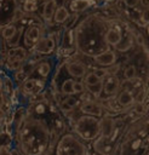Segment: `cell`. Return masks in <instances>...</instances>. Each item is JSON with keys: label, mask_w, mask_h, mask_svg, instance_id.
<instances>
[{"label": "cell", "mask_w": 149, "mask_h": 155, "mask_svg": "<svg viewBox=\"0 0 149 155\" xmlns=\"http://www.w3.org/2000/svg\"><path fill=\"white\" fill-rule=\"evenodd\" d=\"M7 56H8V58H16L18 61H22L27 57V51L23 47H13V48L8 50Z\"/></svg>", "instance_id": "cell-19"}, {"label": "cell", "mask_w": 149, "mask_h": 155, "mask_svg": "<svg viewBox=\"0 0 149 155\" xmlns=\"http://www.w3.org/2000/svg\"><path fill=\"white\" fill-rule=\"evenodd\" d=\"M40 39V30L38 27H29L24 34V42L27 46H34Z\"/></svg>", "instance_id": "cell-11"}, {"label": "cell", "mask_w": 149, "mask_h": 155, "mask_svg": "<svg viewBox=\"0 0 149 155\" xmlns=\"http://www.w3.org/2000/svg\"><path fill=\"white\" fill-rule=\"evenodd\" d=\"M137 41H138V44H141V45H143V44H144V40H143V36H142V35H138V38H137Z\"/></svg>", "instance_id": "cell-39"}, {"label": "cell", "mask_w": 149, "mask_h": 155, "mask_svg": "<svg viewBox=\"0 0 149 155\" xmlns=\"http://www.w3.org/2000/svg\"><path fill=\"white\" fill-rule=\"evenodd\" d=\"M67 70L74 78H82L86 75V68L81 63H76V62L70 63V64H68Z\"/></svg>", "instance_id": "cell-13"}, {"label": "cell", "mask_w": 149, "mask_h": 155, "mask_svg": "<svg viewBox=\"0 0 149 155\" xmlns=\"http://www.w3.org/2000/svg\"><path fill=\"white\" fill-rule=\"evenodd\" d=\"M102 85H103V92L107 96H113L116 93V91L120 87L119 80L115 76H105L102 80Z\"/></svg>", "instance_id": "cell-8"}, {"label": "cell", "mask_w": 149, "mask_h": 155, "mask_svg": "<svg viewBox=\"0 0 149 155\" xmlns=\"http://www.w3.org/2000/svg\"><path fill=\"white\" fill-rule=\"evenodd\" d=\"M74 134L85 142H93L99 137V119L81 115L74 124Z\"/></svg>", "instance_id": "cell-2"}, {"label": "cell", "mask_w": 149, "mask_h": 155, "mask_svg": "<svg viewBox=\"0 0 149 155\" xmlns=\"http://www.w3.org/2000/svg\"><path fill=\"white\" fill-rule=\"evenodd\" d=\"M133 86H134V85L132 84V80H125V81L122 82V85H121L122 91H130V92H132Z\"/></svg>", "instance_id": "cell-30"}, {"label": "cell", "mask_w": 149, "mask_h": 155, "mask_svg": "<svg viewBox=\"0 0 149 155\" xmlns=\"http://www.w3.org/2000/svg\"><path fill=\"white\" fill-rule=\"evenodd\" d=\"M134 103V96L130 91H121L120 94L118 96V104L122 108L131 107Z\"/></svg>", "instance_id": "cell-12"}, {"label": "cell", "mask_w": 149, "mask_h": 155, "mask_svg": "<svg viewBox=\"0 0 149 155\" xmlns=\"http://www.w3.org/2000/svg\"><path fill=\"white\" fill-rule=\"evenodd\" d=\"M0 155H11V148L7 144H0Z\"/></svg>", "instance_id": "cell-32"}, {"label": "cell", "mask_w": 149, "mask_h": 155, "mask_svg": "<svg viewBox=\"0 0 149 155\" xmlns=\"http://www.w3.org/2000/svg\"><path fill=\"white\" fill-rule=\"evenodd\" d=\"M142 4L145 7V10H148V0H142Z\"/></svg>", "instance_id": "cell-40"}, {"label": "cell", "mask_w": 149, "mask_h": 155, "mask_svg": "<svg viewBox=\"0 0 149 155\" xmlns=\"http://www.w3.org/2000/svg\"><path fill=\"white\" fill-rule=\"evenodd\" d=\"M0 87H1V78H0Z\"/></svg>", "instance_id": "cell-41"}, {"label": "cell", "mask_w": 149, "mask_h": 155, "mask_svg": "<svg viewBox=\"0 0 149 155\" xmlns=\"http://www.w3.org/2000/svg\"><path fill=\"white\" fill-rule=\"evenodd\" d=\"M73 84H74V80H71V79L65 80L62 84V93L63 94H67V96L74 94V92H73Z\"/></svg>", "instance_id": "cell-23"}, {"label": "cell", "mask_w": 149, "mask_h": 155, "mask_svg": "<svg viewBox=\"0 0 149 155\" xmlns=\"http://www.w3.org/2000/svg\"><path fill=\"white\" fill-rule=\"evenodd\" d=\"M50 69H51V68H50V64H48L47 62H41V63L38 65V69H36V70H38V73H39L41 76L45 78V76L48 75Z\"/></svg>", "instance_id": "cell-24"}, {"label": "cell", "mask_w": 149, "mask_h": 155, "mask_svg": "<svg viewBox=\"0 0 149 155\" xmlns=\"http://www.w3.org/2000/svg\"><path fill=\"white\" fill-rule=\"evenodd\" d=\"M53 17H55V22L56 23H63V22H65L68 19L69 12H68V10H67L65 6H61V7H57L56 8Z\"/></svg>", "instance_id": "cell-18"}, {"label": "cell", "mask_w": 149, "mask_h": 155, "mask_svg": "<svg viewBox=\"0 0 149 155\" xmlns=\"http://www.w3.org/2000/svg\"><path fill=\"white\" fill-rule=\"evenodd\" d=\"M84 80H85V84H86L87 86L94 85V84H97V82H99V81H101V80H99V79H98L93 73H88L87 75H85Z\"/></svg>", "instance_id": "cell-26"}, {"label": "cell", "mask_w": 149, "mask_h": 155, "mask_svg": "<svg viewBox=\"0 0 149 155\" xmlns=\"http://www.w3.org/2000/svg\"><path fill=\"white\" fill-rule=\"evenodd\" d=\"M93 74L102 81L105 76H108V70L107 69H104V68H98V69H96L94 71H93Z\"/></svg>", "instance_id": "cell-28"}, {"label": "cell", "mask_w": 149, "mask_h": 155, "mask_svg": "<svg viewBox=\"0 0 149 155\" xmlns=\"http://www.w3.org/2000/svg\"><path fill=\"white\" fill-rule=\"evenodd\" d=\"M55 155H88V149L74 133H64L57 140Z\"/></svg>", "instance_id": "cell-3"}, {"label": "cell", "mask_w": 149, "mask_h": 155, "mask_svg": "<svg viewBox=\"0 0 149 155\" xmlns=\"http://www.w3.org/2000/svg\"><path fill=\"white\" fill-rule=\"evenodd\" d=\"M11 155H21V153H19V150L17 148H12L11 149Z\"/></svg>", "instance_id": "cell-37"}, {"label": "cell", "mask_w": 149, "mask_h": 155, "mask_svg": "<svg viewBox=\"0 0 149 155\" xmlns=\"http://www.w3.org/2000/svg\"><path fill=\"white\" fill-rule=\"evenodd\" d=\"M132 44H133V40L131 39V36L125 35V36H124V38H121V40L115 45V47H116V50H119V51L124 52V51L130 50V48L132 47Z\"/></svg>", "instance_id": "cell-20"}, {"label": "cell", "mask_w": 149, "mask_h": 155, "mask_svg": "<svg viewBox=\"0 0 149 155\" xmlns=\"http://www.w3.org/2000/svg\"><path fill=\"white\" fill-rule=\"evenodd\" d=\"M144 98H145V92L142 90L136 97H134V102H137L138 104H143V102H144Z\"/></svg>", "instance_id": "cell-33"}, {"label": "cell", "mask_w": 149, "mask_h": 155, "mask_svg": "<svg viewBox=\"0 0 149 155\" xmlns=\"http://www.w3.org/2000/svg\"><path fill=\"white\" fill-rule=\"evenodd\" d=\"M134 110H136V113H144V111H145V107H144L143 104H138V105L134 108Z\"/></svg>", "instance_id": "cell-36"}, {"label": "cell", "mask_w": 149, "mask_h": 155, "mask_svg": "<svg viewBox=\"0 0 149 155\" xmlns=\"http://www.w3.org/2000/svg\"><path fill=\"white\" fill-rule=\"evenodd\" d=\"M21 67V61L16 59V58H8L7 61V68L11 70H16Z\"/></svg>", "instance_id": "cell-27"}, {"label": "cell", "mask_w": 149, "mask_h": 155, "mask_svg": "<svg viewBox=\"0 0 149 155\" xmlns=\"http://www.w3.org/2000/svg\"><path fill=\"white\" fill-rule=\"evenodd\" d=\"M116 127V121L109 116H103L99 119V137L110 138Z\"/></svg>", "instance_id": "cell-4"}, {"label": "cell", "mask_w": 149, "mask_h": 155, "mask_svg": "<svg viewBox=\"0 0 149 155\" xmlns=\"http://www.w3.org/2000/svg\"><path fill=\"white\" fill-rule=\"evenodd\" d=\"M121 31L119 28H111L107 31L105 34V41L109 44V45H113L115 46L120 40H121Z\"/></svg>", "instance_id": "cell-15"}, {"label": "cell", "mask_w": 149, "mask_h": 155, "mask_svg": "<svg viewBox=\"0 0 149 155\" xmlns=\"http://www.w3.org/2000/svg\"><path fill=\"white\" fill-rule=\"evenodd\" d=\"M93 59L99 65H111V64L115 63L116 56H115V53L113 51L107 50V51H104V52H102L99 54H96Z\"/></svg>", "instance_id": "cell-9"}, {"label": "cell", "mask_w": 149, "mask_h": 155, "mask_svg": "<svg viewBox=\"0 0 149 155\" xmlns=\"http://www.w3.org/2000/svg\"><path fill=\"white\" fill-rule=\"evenodd\" d=\"M57 6H56V2L55 0H47L44 5V11H42V15H44V18L46 21L51 19V17L55 15V11H56Z\"/></svg>", "instance_id": "cell-17"}, {"label": "cell", "mask_w": 149, "mask_h": 155, "mask_svg": "<svg viewBox=\"0 0 149 155\" xmlns=\"http://www.w3.org/2000/svg\"><path fill=\"white\" fill-rule=\"evenodd\" d=\"M87 90H88V92H90L93 97L98 98V97L101 96V93L103 92V85H102V81H99V82H97V84H94V85L87 86Z\"/></svg>", "instance_id": "cell-22"}, {"label": "cell", "mask_w": 149, "mask_h": 155, "mask_svg": "<svg viewBox=\"0 0 149 155\" xmlns=\"http://www.w3.org/2000/svg\"><path fill=\"white\" fill-rule=\"evenodd\" d=\"M79 104H80V101H79L76 97L68 96V97H65V98L61 102V109L67 113V111H70V110L75 109Z\"/></svg>", "instance_id": "cell-14"}, {"label": "cell", "mask_w": 149, "mask_h": 155, "mask_svg": "<svg viewBox=\"0 0 149 155\" xmlns=\"http://www.w3.org/2000/svg\"><path fill=\"white\" fill-rule=\"evenodd\" d=\"M91 5H92L91 0H73L70 2V10H73L74 12H81L85 11Z\"/></svg>", "instance_id": "cell-16"}, {"label": "cell", "mask_w": 149, "mask_h": 155, "mask_svg": "<svg viewBox=\"0 0 149 155\" xmlns=\"http://www.w3.org/2000/svg\"><path fill=\"white\" fill-rule=\"evenodd\" d=\"M55 45H56L55 39L52 36H47V38H44V39H39V41L34 45V48L40 53L47 54V53H51L55 50Z\"/></svg>", "instance_id": "cell-6"}, {"label": "cell", "mask_w": 149, "mask_h": 155, "mask_svg": "<svg viewBox=\"0 0 149 155\" xmlns=\"http://www.w3.org/2000/svg\"><path fill=\"white\" fill-rule=\"evenodd\" d=\"M51 143V132L47 125L34 117H29L21 125L17 134L19 153L23 155H44Z\"/></svg>", "instance_id": "cell-1"}, {"label": "cell", "mask_w": 149, "mask_h": 155, "mask_svg": "<svg viewBox=\"0 0 149 155\" xmlns=\"http://www.w3.org/2000/svg\"><path fill=\"white\" fill-rule=\"evenodd\" d=\"M124 76L125 80H133L136 76V67L134 65H128L124 70Z\"/></svg>", "instance_id": "cell-25"}, {"label": "cell", "mask_w": 149, "mask_h": 155, "mask_svg": "<svg viewBox=\"0 0 149 155\" xmlns=\"http://www.w3.org/2000/svg\"><path fill=\"white\" fill-rule=\"evenodd\" d=\"M35 7H36L35 1H33V0H25V2H24V10H27V11H34Z\"/></svg>", "instance_id": "cell-31"}, {"label": "cell", "mask_w": 149, "mask_h": 155, "mask_svg": "<svg viewBox=\"0 0 149 155\" xmlns=\"http://www.w3.org/2000/svg\"><path fill=\"white\" fill-rule=\"evenodd\" d=\"M141 19H142L143 23H147V22H148V10H144V11H143Z\"/></svg>", "instance_id": "cell-35"}, {"label": "cell", "mask_w": 149, "mask_h": 155, "mask_svg": "<svg viewBox=\"0 0 149 155\" xmlns=\"http://www.w3.org/2000/svg\"><path fill=\"white\" fill-rule=\"evenodd\" d=\"M42 87H44V82L42 81H39L36 79H28L23 84L24 92L25 93H29V94H36V93H39V91H41Z\"/></svg>", "instance_id": "cell-10"}, {"label": "cell", "mask_w": 149, "mask_h": 155, "mask_svg": "<svg viewBox=\"0 0 149 155\" xmlns=\"http://www.w3.org/2000/svg\"><path fill=\"white\" fill-rule=\"evenodd\" d=\"M16 33H17V28H16L13 24H7V25L4 27V29H2V36H4L6 40L12 39Z\"/></svg>", "instance_id": "cell-21"}, {"label": "cell", "mask_w": 149, "mask_h": 155, "mask_svg": "<svg viewBox=\"0 0 149 155\" xmlns=\"http://www.w3.org/2000/svg\"><path fill=\"white\" fill-rule=\"evenodd\" d=\"M55 2H56V6H58V7L64 6V0H55Z\"/></svg>", "instance_id": "cell-38"}, {"label": "cell", "mask_w": 149, "mask_h": 155, "mask_svg": "<svg viewBox=\"0 0 149 155\" xmlns=\"http://www.w3.org/2000/svg\"><path fill=\"white\" fill-rule=\"evenodd\" d=\"M80 110L84 115H88V116H94V117H98L102 116L103 114V109L102 107L93 102V101H85L81 105H80Z\"/></svg>", "instance_id": "cell-5"}, {"label": "cell", "mask_w": 149, "mask_h": 155, "mask_svg": "<svg viewBox=\"0 0 149 155\" xmlns=\"http://www.w3.org/2000/svg\"><path fill=\"white\" fill-rule=\"evenodd\" d=\"M124 2L126 4V6L128 7H134L138 4V0H124Z\"/></svg>", "instance_id": "cell-34"}, {"label": "cell", "mask_w": 149, "mask_h": 155, "mask_svg": "<svg viewBox=\"0 0 149 155\" xmlns=\"http://www.w3.org/2000/svg\"><path fill=\"white\" fill-rule=\"evenodd\" d=\"M85 91V86L82 82H78V81H74L73 84V92L74 93H82Z\"/></svg>", "instance_id": "cell-29"}, {"label": "cell", "mask_w": 149, "mask_h": 155, "mask_svg": "<svg viewBox=\"0 0 149 155\" xmlns=\"http://www.w3.org/2000/svg\"><path fill=\"white\" fill-rule=\"evenodd\" d=\"M33 1H36V0H33Z\"/></svg>", "instance_id": "cell-42"}, {"label": "cell", "mask_w": 149, "mask_h": 155, "mask_svg": "<svg viewBox=\"0 0 149 155\" xmlns=\"http://www.w3.org/2000/svg\"><path fill=\"white\" fill-rule=\"evenodd\" d=\"M94 144V150L101 154V155H110L114 150L113 145H111V140H109L108 138H102V137H98L96 140H93Z\"/></svg>", "instance_id": "cell-7"}]
</instances>
